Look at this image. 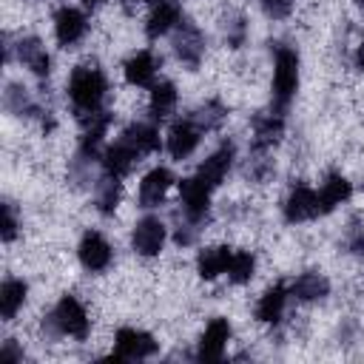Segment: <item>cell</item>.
<instances>
[{
  "mask_svg": "<svg viewBox=\"0 0 364 364\" xmlns=\"http://www.w3.org/2000/svg\"><path fill=\"white\" fill-rule=\"evenodd\" d=\"M6 108L14 114H37V105L26 97V88H17V85L6 91Z\"/></svg>",
  "mask_w": 364,
  "mask_h": 364,
  "instance_id": "cell-31",
  "label": "cell"
},
{
  "mask_svg": "<svg viewBox=\"0 0 364 364\" xmlns=\"http://www.w3.org/2000/svg\"><path fill=\"white\" fill-rule=\"evenodd\" d=\"M156 68H159V60L154 51H136L125 63V80L136 88H151L156 82Z\"/></svg>",
  "mask_w": 364,
  "mask_h": 364,
  "instance_id": "cell-19",
  "label": "cell"
},
{
  "mask_svg": "<svg viewBox=\"0 0 364 364\" xmlns=\"http://www.w3.org/2000/svg\"><path fill=\"white\" fill-rule=\"evenodd\" d=\"M296 91H299V54L290 46H279L276 60H273V105H270V111L284 114L287 105L293 102Z\"/></svg>",
  "mask_w": 364,
  "mask_h": 364,
  "instance_id": "cell-3",
  "label": "cell"
},
{
  "mask_svg": "<svg viewBox=\"0 0 364 364\" xmlns=\"http://www.w3.org/2000/svg\"><path fill=\"white\" fill-rule=\"evenodd\" d=\"M179 102V94H176V85L162 80V82H154L151 85V100H148V111H151V119H168L173 114Z\"/></svg>",
  "mask_w": 364,
  "mask_h": 364,
  "instance_id": "cell-25",
  "label": "cell"
},
{
  "mask_svg": "<svg viewBox=\"0 0 364 364\" xmlns=\"http://www.w3.org/2000/svg\"><path fill=\"white\" fill-rule=\"evenodd\" d=\"M191 117H193V119L202 125V131L208 134V131H216V128L225 122V117H228V108H225L219 100H208V102H205L199 111H193Z\"/></svg>",
  "mask_w": 364,
  "mask_h": 364,
  "instance_id": "cell-30",
  "label": "cell"
},
{
  "mask_svg": "<svg viewBox=\"0 0 364 364\" xmlns=\"http://www.w3.org/2000/svg\"><path fill=\"white\" fill-rule=\"evenodd\" d=\"M136 3H139V0H136Z\"/></svg>",
  "mask_w": 364,
  "mask_h": 364,
  "instance_id": "cell-38",
  "label": "cell"
},
{
  "mask_svg": "<svg viewBox=\"0 0 364 364\" xmlns=\"http://www.w3.org/2000/svg\"><path fill=\"white\" fill-rule=\"evenodd\" d=\"M228 341H230V321L216 316L208 321L205 333L199 336V347H196V358L199 361H219L228 350Z\"/></svg>",
  "mask_w": 364,
  "mask_h": 364,
  "instance_id": "cell-13",
  "label": "cell"
},
{
  "mask_svg": "<svg viewBox=\"0 0 364 364\" xmlns=\"http://www.w3.org/2000/svg\"><path fill=\"white\" fill-rule=\"evenodd\" d=\"M287 296H290V287L284 284H273L262 293L259 304H256V318L262 324H276L284 313V304H287Z\"/></svg>",
  "mask_w": 364,
  "mask_h": 364,
  "instance_id": "cell-23",
  "label": "cell"
},
{
  "mask_svg": "<svg viewBox=\"0 0 364 364\" xmlns=\"http://www.w3.org/2000/svg\"><path fill=\"white\" fill-rule=\"evenodd\" d=\"M17 213H14V205L11 202H6L3 205V242H11L14 236H17Z\"/></svg>",
  "mask_w": 364,
  "mask_h": 364,
  "instance_id": "cell-32",
  "label": "cell"
},
{
  "mask_svg": "<svg viewBox=\"0 0 364 364\" xmlns=\"http://www.w3.org/2000/svg\"><path fill=\"white\" fill-rule=\"evenodd\" d=\"M253 270H256V256L250 250H233V259H230V267H228V279L233 284H247L253 279Z\"/></svg>",
  "mask_w": 364,
  "mask_h": 364,
  "instance_id": "cell-29",
  "label": "cell"
},
{
  "mask_svg": "<svg viewBox=\"0 0 364 364\" xmlns=\"http://www.w3.org/2000/svg\"><path fill=\"white\" fill-rule=\"evenodd\" d=\"M358 6H364V0H358Z\"/></svg>",
  "mask_w": 364,
  "mask_h": 364,
  "instance_id": "cell-37",
  "label": "cell"
},
{
  "mask_svg": "<svg viewBox=\"0 0 364 364\" xmlns=\"http://www.w3.org/2000/svg\"><path fill=\"white\" fill-rule=\"evenodd\" d=\"M88 31V17L82 9H74V6H63L57 9L54 14V37L63 48H71L77 46Z\"/></svg>",
  "mask_w": 364,
  "mask_h": 364,
  "instance_id": "cell-11",
  "label": "cell"
},
{
  "mask_svg": "<svg viewBox=\"0 0 364 364\" xmlns=\"http://www.w3.org/2000/svg\"><path fill=\"white\" fill-rule=\"evenodd\" d=\"M26 296H28V284L23 279L11 276V279H6L0 284V316H3V321H11L23 310Z\"/></svg>",
  "mask_w": 364,
  "mask_h": 364,
  "instance_id": "cell-24",
  "label": "cell"
},
{
  "mask_svg": "<svg viewBox=\"0 0 364 364\" xmlns=\"http://www.w3.org/2000/svg\"><path fill=\"white\" fill-rule=\"evenodd\" d=\"M165 236H168V228L162 225V219H156V216H142V219L134 225L131 247H134V253L151 259V256H159V250L165 247Z\"/></svg>",
  "mask_w": 364,
  "mask_h": 364,
  "instance_id": "cell-7",
  "label": "cell"
},
{
  "mask_svg": "<svg viewBox=\"0 0 364 364\" xmlns=\"http://www.w3.org/2000/svg\"><path fill=\"white\" fill-rule=\"evenodd\" d=\"M230 259H233V250H230V247H222V245H219V247H205V250H199V256H196V273H199L205 282H210V279L228 273Z\"/></svg>",
  "mask_w": 364,
  "mask_h": 364,
  "instance_id": "cell-22",
  "label": "cell"
},
{
  "mask_svg": "<svg viewBox=\"0 0 364 364\" xmlns=\"http://www.w3.org/2000/svg\"><path fill=\"white\" fill-rule=\"evenodd\" d=\"M156 341L151 333L136 330V327H119L114 336V361H139V358H151L156 353Z\"/></svg>",
  "mask_w": 364,
  "mask_h": 364,
  "instance_id": "cell-4",
  "label": "cell"
},
{
  "mask_svg": "<svg viewBox=\"0 0 364 364\" xmlns=\"http://www.w3.org/2000/svg\"><path fill=\"white\" fill-rule=\"evenodd\" d=\"M119 196H122V182L117 176H105L97 182V193H94V202H97V210L102 216H111L119 205Z\"/></svg>",
  "mask_w": 364,
  "mask_h": 364,
  "instance_id": "cell-28",
  "label": "cell"
},
{
  "mask_svg": "<svg viewBox=\"0 0 364 364\" xmlns=\"http://www.w3.org/2000/svg\"><path fill=\"white\" fill-rule=\"evenodd\" d=\"M316 193H318V210H321V216H324V213L336 210L341 202H347V199H350L353 185H350L341 173H327V176H324V182H321V188H318Z\"/></svg>",
  "mask_w": 364,
  "mask_h": 364,
  "instance_id": "cell-20",
  "label": "cell"
},
{
  "mask_svg": "<svg viewBox=\"0 0 364 364\" xmlns=\"http://www.w3.org/2000/svg\"><path fill=\"white\" fill-rule=\"evenodd\" d=\"M171 185H173V173L168 168H162V165L151 168L142 176V182H139V208H145V210L156 208L165 199V193H168Z\"/></svg>",
  "mask_w": 364,
  "mask_h": 364,
  "instance_id": "cell-16",
  "label": "cell"
},
{
  "mask_svg": "<svg viewBox=\"0 0 364 364\" xmlns=\"http://www.w3.org/2000/svg\"><path fill=\"white\" fill-rule=\"evenodd\" d=\"M105 94H108V80L97 65H77L71 71V77H68V100H71L80 122L102 111Z\"/></svg>",
  "mask_w": 364,
  "mask_h": 364,
  "instance_id": "cell-1",
  "label": "cell"
},
{
  "mask_svg": "<svg viewBox=\"0 0 364 364\" xmlns=\"http://www.w3.org/2000/svg\"><path fill=\"white\" fill-rule=\"evenodd\" d=\"M173 31H176L173 34V51H176V57L185 65L196 68L202 63V54H205V37H202L199 26H193L191 20H182Z\"/></svg>",
  "mask_w": 364,
  "mask_h": 364,
  "instance_id": "cell-14",
  "label": "cell"
},
{
  "mask_svg": "<svg viewBox=\"0 0 364 364\" xmlns=\"http://www.w3.org/2000/svg\"><path fill=\"white\" fill-rule=\"evenodd\" d=\"M17 57H20V63H23L34 77H40V80H46V77L51 74V57H48L46 46H43L37 37H23V40L17 43Z\"/></svg>",
  "mask_w": 364,
  "mask_h": 364,
  "instance_id": "cell-18",
  "label": "cell"
},
{
  "mask_svg": "<svg viewBox=\"0 0 364 364\" xmlns=\"http://www.w3.org/2000/svg\"><path fill=\"white\" fill-rule=\"evenodd\" d=\"M202 134H205V131H202V125H199L193 117L176 119V122L171 125V131H168L165 148H168V154H171L173 159H188V156L196 151Z\"/></svg>",
  "mask_w": 364,
  "mask_h": 364,
  "instance_id": "cell-9",
  "label": "cell"
},
{
  "mask_svg": "<svg viewBox=\"0 0 364 364\" xmlns=\"http://www.w3.org/2000/svg\"><path fill=\"white\" fill-rule=\"evenodd\" d=\"M77 256H80V264L88 273H102V270L111 267L114 250H111L108 239L100 230H85L82 239H80V245H77Z\"/></svg>",
  "mask_w": 364,
  "mask_h": 364,
  "instance_id": "cell-6",
  "label": "cell"
},
{
  "mask_svg": "<svg viewBox=\"0 0 364 364\" xmlns=\"http://www.w3.org/2000/svg\"><path fill=\"white\" fill-rule=\"evenodd\" d=\"M0 358H14V361H23V350L14 347V341H6L0 347Z\"/></svg>",
  "mask_w": 364,
  "mask_h": 364,
  "instance_id": "cell-34",
  "label": "cell"
},
{
  "mask_svg": "<svg viewBox=\"0 0 364 364\" xmlns=\"http://www.w3.org/2000/svg\"><path fill=\"white\" fill-rule=\"evenodd\" d=\"M355 68H361V71H364V43L355 48Z\"/></svg>",
  "mask_w": 364,
  "mask_h": 364,
  "instance_id": "cell-35",
  "label": "cell"
},
{
  "mask_svg": "<svg viewBox=\"0 0 364 364\" xmlns=\"http://www.w3.org/2000/svg\"><path fill=\"white\" fill-rule=\"evenodd\" d=\"M330 293V282L321 276V273H301L293 284H290V296L299 299V301H318Z\"/></svg>",
  "mask_w": 364,
  "mask_h": 364,
  "instance_id": "cell-27",
  "label": "cell"
},
{
  "mask_svg": "<svg viewBox=\"0 0 364 364\" xmlns=\"http://www.w3.org/2000/svg\"><path fill=\"white\" fill-rule=\"evenodd\" d=\"M262 3V9L270 14V17H287L290 14V9H293V0H259Z\"/></svg>",
  "mask_w": 364,
  "mask_h": 364,
  "instance_id": "cell-33",
  "label": "cell"
},
{
  "mask_svg": "<svg viewBox=\"0 0 364 364\" xmlns=\"http://www.w3.org/2000/svg\"><path fill=\"white\" fill-rule=\"evenodd\" d=\"M284 131V114H276V111H267V114H259L253 119V148L256 151H264L270 145L279 142Z\"/></svg>",
  "mask_w": 364,
  "mask_h": 364,
  "instance_id": "cell-21",
  "label": "cell"
},
{
  "mask_svg": "<svg viewBox=\"0 0 364 364\" xmlns=\"http://www.w3.org/2000/svg\"><path fill=\"white\" fill-rule=\"evenodd\" d=\"M316 216H321L318 193L307 185H296L290 191V196L284 199V219L290 225H299V222H307V219H316Z\"/></svg>",
  "mask_w": 364,
  "mask_h": 364,
  "instance_id": "cell-15",
  "label": "cell"
},
{
  "mask_svg": "<svg viewBox=\"0 0 364 364\" xmlns=\"http://www.w3.org/2000/svg\"><path fill=\"white\" fill-rule=\"evenodd\" d=\"M102 3H105V0H82L85 9H97V6H102Z\"/></svg>",
  "mask_w": 364,
  "mask_h": 364,
  "instance_id": "cell-36",
  "label": "cell"
},
{
  "mask_svg": "<svg viewBox=\"0 0 364 364\" xmlns=\"http://www.w3.org/2000/svg\"><path fill=\"white\" fill-rule=\"evenodd\" d=\"M182 20H185V14H182L179 0H154L148 20H145V34H148V40H159V37L171 34Z\"/></svg>",
  "mask_w": 364,
  "mask_h": 364,
  "instance_id": "cell-8",
  "label": "cell"
},
{
  "mask_svg": "<svg viewBox=\"0 0 364 364\" xmlns=\"http://www.w3.org/2000/svg\"><path fill=\"white\" fill-rule=\"evenodd\" d=\"M122 136H125L142 156L156 154V151L162 148V142H159V131H156L154 122H131V125L122 131Z\"/></svg>",
  "mask_w": 364,
  "mask_h": 364,
  "instance_id": "cell-26",
  "label": "cell"
},
{
  "mask_svg": "<svg viewBox=\"0 0 364 364\" xmlns=\"http://www.w3.org/2000/svg\"><path fill=\"white\" fill-rule=\"evenodd\" d=\"M108 125H111V114L108 111H100L88 119H82V136H80V159H97L100 154V145L108 134Z\"/></svg>",
  "mask_w": 364,
  "mask_h": 364,
  "instance_id": "cell-17",
  "label": "cell"
},
{
  "mask_svg": "<svg viewBox=\"0 0 364 364\" xmlns=\"http://www.w3.org/2000/svg\"><path fill=\"white\" fill-rule=\"evenodd\" d=\"M48 324V333L54 336H68V338H77V341H85L88 333H91V318H88V310L82 307V301L71 293H65L54 310L48 313L46 318Z\"/></svg>",
  "mask_w": 364,
  "mask_h": 364,
  "instance_id": "cell-2",
  "label": "cell"
},
{
  "mask_svg": "<svg viewBox=\"0 0 364 364\" xmlns=\"http://www.w3.org/2000/svg\"><path fill=\"white\" fill-rule=\"evenodd\" d=\"M210 188L202 185L196 176L179 182V202H182V216L188 225H202L210 210Z\"/></svg>",
  "mask_w": 364,
  "mask_h": 364,
  "instance_id": "cell-5",
  "label": "cell"
},
{
  "mask_svg": "<svg viewBox=\"0 0 364 364\" xmlns=\"http://www.w3.org/2000/svg\"><path fill=\"white\" fill-rule=\"evenodd\" d=\"M233 159H236V145L230 142V139H225L202 165H199V171L193 173L202 185H208L210 191L213 188H219L222 185V179L228 176V171H230V165H233Z\"/></svg>",
  "mask_w": 364,
  "mask_h": 364,
  "instance_id": "cell-12",
  "label": "cell"
},
{
  "mask_svg": "<svg viewBox=\"0 0 364 364\" xmlns=\"http://www.w3.org/2000/svg\"><path fill=\"white\" fill-rule=\"evenodd\" d=\"M139 151L119 134V139L117 142H111L105 151H102V156H100V162H102V173L105 176H117V179H122V176H128L131 171H134V165L139 162Z\"/></svg>",
  "mask_w": 364,
  "mask_h": 364,
  "instance_id": "cell-10",
  "label": "cell"
}]
</instances>
